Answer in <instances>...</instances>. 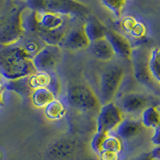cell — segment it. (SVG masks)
<instances>
[{
    "instance_id": "1",
    "label": "cell",
    "mask_w": 160,
    "mask_h": 160,
    "mask_svg": "<svg viewBox=\"0 0 160 160\" xmlns=\"http://www.w3.org/2000/svg\"><path fill=\"white\" fill-rule=\"evenodd\" d=\"M35 72L32 59L19 45L0 47V74L5 81L26 77Z\"/></svg>"
},
{
    "instance_id": "2",
    "label": "cell",
    "mask_w": 160,
    "mask_h": 160,
    "mask_svg": "<svg viewBox=\"0 0 160 160\" xmlns=\"http://www.w3.org/2000/svg\"><path fill=\"white\" fill-rule=\"evenodd\" d=\"M73 19L60 14L37 12L38 30L36 35L46 45L61 46L66 34L71 29L70 24Z\"/></svg>"
},
{
    "instance_id": "3",
    "label": "cell",
    "mask_w": 160,
    "mask_h": 160,
    "mask_svg": "<svg viewBox=\"0 0 160 160\" xmlns=\"http://www.w3.org/2000/svg\"><path fill=\"white\" fill-rule=\"evenodd\" d=\"M27 8L37 12H49L71 18H86L90 14L87 5L78 0H24Z\"/></svg>"
},
{
    "instance_id": "4",
    "label": "cell",
    "mask_w": 160,
    "mask_h": 160,
    "mask_svg": "<svg viewBox=\"0 0 160 160\" xmlns=\"http://www.w3.org/2000/svg\"><path fill=\"white\" fill-rule=\"evenodd\" d=\"M66 102L70 107L80 112L99 111L101 107L99 97L92 88L84 83H73L69 85L66 92Z\"/></svg>"
},
{
    "instance_id": "5",
    "label": "cell",
    "mask_w": 160,
    "mask_h": 160,
    "mask_svg": "<svg viewBox=\"0 0 160 160\" xmlns=\"http://www.w3.org/2000/svg\"><path fill=\"white\" fill-rule=\"evenodd\" d=\"M125 77V71L118 64H111L105 67L99 78V100L101 105L113 102V99Z\"/></svg>"
},
{
    "instance_id": "6",
    "label": "cell",
    "mask_w": 160,
    "mask_h": 160,
    "mask_svg": "<svg viewBox=\"0 0 160 160\" xmlns=\"http://www.w3.org/2000/svg\"><path fill=\"white\" fill-rule=\"evenodd\" d=\"M25 4L14 7L12 10L0 16V47L17 44L24 34L21 25V13Z\"/></svg>"
},
{
    "instance_id": "7",
    "label": "cell",
    "mask_w": 160,
    "mask_h": 160,
    "mask_svg": "<svg viewBox=\"0 0 160 160\" xmlns=\"http://www.w3.org/2000/svg\"><path fill=\"white\" fill-rule=\"evenodd\" d=\"M124 118V112L114 102L101 105L96 117V131L107 133L115 131Z\"/></svg>"
},
{
    "instance_id": "8",
    "label": "cell",
    "mask_w": 160,
    "mask_h": 160,
    "mask_svg": "<svg viewBox=\"0 0 160 160\" xmlns=\"http://www.w3.org/2000/svg\"><path fill=\"white\" fill-rule=\"evenodd\" d=\"M149 53L150 50L144 47L135 48L132 52L131 61L135 79L145 86L153 88L155 81L149 70Z\"/></svg>"
},
{
    "instance_id": "9",
    "label": "cell",
    "mask_w": 160,
    "mask_h": 160,
    "mask_svg": "<svg viewBox=\"0 0 160 160\" xmlns=\"http://www.w3.org/2000/svg\"><path fill=\"white\" fill-rule=\"evenodd\" d=\"M61 47L56 45H44L42 49L32 58L36 71H53L61 59Z\"/></svg>"
},
{
    "instance_id": "10",
    "label": "cell",
    "mask_w": 160,
    "mask_h": 160,
    "mask_svg": "<svg viewBox=\"0 0 160 160\" xmlns=\"http://www.w3.org/2000/svg\"><path fill=\"white\" fill-rule=\"evenodd\" d=\"M78 143L75 139L64 137L56 140L48 148L49 160H73L77 152Z\"/></svg>"
},
{
    "instance_id": "11",
    "label": "cell",
    "mask_w": 160,
    "mask_h": 160,
    "mask_svg": "<svg viewBox=\"0 0 160 160\" xmlns=\"http://www.w3.org/2000/svg\"><path fill=\"white\" fill-rule=\"evenodd\" d=\"M105 38L108 40V42L111 45L115 56H118L122 59L131 60L133 47L130 41L124 35L115 31L113 29L107 28Z\"/></svg>"
},
{
    "instance_id": "12",
    "label": "cell",
    "mask_w": 160,
    "mask_h": 160,
    "mask_svg": "<svg viewBox=\"0 0 160 160\" xmlns=\"http://www.w3.org/2000/svg\"><path fill=\"white\" fill-rule=\"evenodd\" d=\"M148 96L141 93H127L120 99V108L123 112L127 113H141L143 110L150 106Z\"/></svg>"
},
{
    "instance_id": "13",
    "label": "cell",
    "mask_w": 160,
    "mask_h": 160,
    "mask_svg": "<svg viewBox=\"0 0 160 160\" xmlns=\"http://www.w3.org/2000/svg\"><path fill=\"white\" fill-rule=\"evenodd\" d=\"M89 45L90 41L83 30V25L81 27H74L70 29L61 43L62 47L72 51L87 49Z\"/></svg>"
},
{
    "instance_id": "14",
    "label": "cell",
    "mask_w": 160,
    "mask_h": 160,
    "mask_svg": "<svg viewBox=\"0 0 160 160\" xmlns=\"http://www.w3.org/2000/svg\"><path fill=\"white\" fill-rule=\"evenodd\" d=\"M83 30L85 34H86L87 38L89 39L90 43H91L94 41H97L99 39L105 38L107 28L104 26V24L96 16L89 14L85 18Z\"/></svg>"
},
{
    "instance_id": "15",
    "label": "cell",
    "mask_w": 160,
    "mask_h": 160,
    "mask_svg": "<svg viewBox=\"0 0 160 160\" xmlns=\"http://www.w3.org/2000/svg\"><path fill=\"white\" fill-rule=\"evenodd\" d=\"M88 49L89 52L91 53V55L95 59L102 62L111 61L115 56V53L111 45H110L106 38H102L97 40V41L91 42Z\"/></svg>"
},
{
    "instance_id": "16",
    "label": "cell",
    "mask_w": 160,
    "mask_h": 160,
    "mask_svg": "<svg viewBox=\"0 0 160 160\" xmlns=\"http://www.w3.org/2000/svg\"><path fill=\"white\" fill-rule=\"evenodd\" d=\"M17 45H19L22 48V50L27 54L29 58H33L45 44L41 39H40L36 34L31 33H25L22 35V37L20 38Z\"/></svg>"
},
{
    "instance_id": "17",
    "label": "cell",
    "mask_w": 160,
    "mask_h": 160,
    "mask_svg": "<svg viewBox=\"0 0 160 160\" xmlns=\"http://www.w3.org/2000/svg\"><path fill=\"white\" fill-rule=\"evenodd\" d=\"M143 125L141 121H137L134 119L124 118V120L119 124V126L115 129L116 135L122 140H128L135 137L142 131Z\"/></svg>"
},
{
    "instance_id": "18",
    "label": "cell",
    "mask_w": 160,
    "mask_h": 160,
    "mask_svg": "<svg viewBox=\"0 0 160 160\" xmlns=\"http://www.w3.org/2000/svg\"><path fill=\"white\" fill-rule=\"evenodd\" d=\"M44 115L50 121H58L66 115L67 109L65 104L59 99H54L53 101L46 105L44 108Z\"/></svg>"
},
{
    "instance_id": "19",
    "label": "cell",
    "mask_w": 160,
    "mask_h": 160,
    "mask_svg": "<svg viewBox=\"0 0 160 160\" xmlns=\"http://www.w3.org/2000/svg\"><path fill=\"white\" fill-rule=\"evenodd\" d=\"M141 123L145 128H156L160 125V110L158 105H150L141 112Z\"/></svg>"
},
{
    "instance_id": "20",
    "label": "cell",
    "mask_w": 160,
    "mask_h": 160,
    "mask_svg": "<svg viewBox=\"0 0 160 160\" xmlns=\"http://www.w3.org/2000/svg\"><path fill=\"white\" fill-rule=\"evenodd\" d=\"M21 25L25 33L36 34L38 30L37 11L24 7L21 13Z\"/></svg>"
},
{
    "instance_id": "21",
    "label": "cell",
    "mask_w": 160,
    "mask_h": 160,
    "mask_svg": "<svg viewBox=\"0 0 160 160\" xmlns=\"http://www.w3.org/2000/svg\"><path fill=\"white\" fill-rule=\"evenodd\" d=\"M54 99H56L54 94L48 88L45 87L34 90L31 96H30V100H31L32 104L37 108H44L46 105L53 101Z\"/></svg>"
},
{
    "instance_id": "22",
    "label": "cell",
    "mask_w": 160,
    "mask_h": 160,
    "mask_svg": "<svg viewBox=\"0 0 160 160\" xmlns=\"http://www.w3.org/2000/svg\"><path fill=\"white\" fill-rule=\"evenodd\" d=\"M149 70L155 83L160 86V47H153L150 50Z\"/></svg>"
},
{
    "instance_id": "23",
    "label": "cell",
    "mask_w": 160,
    "mask_h": 160,
    "mask_svg": "<svg viewBox=\"0 0 160 160\" xmlns=\"http://www.w3.org/2000/svg\"><path fill=\"white\" fill-rule=\"evenodd\" d=\"M124 29L134 37H142L146 34V27L141 22L136 21L134 18L128 17L123 22Z\"/></svg>"
},
{
    "instance_id": "24",
    "label": "cell",
    "mask_w": 160,
    "mask_h": 160,
    "mask_svg": "<svg viewBox=\"0 0 160 160\" xmlns=\"http://www.w3.org/2000/svg\"><path fill=\"white\" fill-rule=\"evenodd\" d=\"M103 150H109V151H113L120 154L123 151V140L119 136H117L116 134L112 135L109 133L104 142Z\"/></svg>"
},
{
    "instance_id": "25",
    "label": "cell",
    "mask_w": 160,
    "mask_h": 160,
    "mask_svg": "<svg viewBox=\"0 0 160 160\" xmlns=\"http://www.w3.org/2000/svg\"><path fill=\"white\" fill-rule=\"evenodd\" d=\"M109 133L107 132H101V131H96L93 135V137L90 142V147H91L92 151L96 154H99L103 150L104 142L106 140Z\"/></svg>"
},
{
    "instance_id": "26",
    "label": "cell",
    "mask_w": 160,
    "mask_h": 160,
    "mask_svg": "<svg viewBox=\"0 0 160 160\" xmlns=\"http://www.w3.org/2000/svg\"><path fill=\"white\" fill-rule=\"evenodd\" d=\"M127 0H101L102 4L110 10L116 17L121 16V13L126 5Z\"/></svg>"
},
{
    "instance_id": "27",
    "label": "cell",
    "mask_w": 160,
    "mask_h": 160,
    "mask_svg": "<svg viewBox=\"0 0 160 160\" xmlns=\"http://www.w3.org/2000/svg\"><path fill=\"white\" fill-rule=\"evenodd\" d=\"M97 155L99 160H119V156H120L119 153L109 151V150H102Z\"/></svg>"
},
{
    "instance_id": "28",
    "label": "cell",
    "mask_w": 160,
    "mask_h": 160,
    "mask_svg": "<svg viewBox=\"0 0 160 160\" xmlns=\"http://www.w3.org/2000/svg\"><path fill=\"white\" fill-rule=\"evenodd\" d=\"M151 142L154 146H160V125L153 129Z\"/></svg>"
},
{
    "instance_id": "29",
    "label": "cell",
    "mask_w": 160,
    "mask_h": 160,
    "mask_svg": "<svg viewBox=\"0 0 160 160\" xmlns=\"http://www.w3.org/2000/svg\"><path fill=\"white\" fill-rule=\"evenodd\" d=\"M133 160H155L150 152H143L141 154L137 155Z\"/></svg>"
},
{
    "instance_id": "30",
    "label": "cell",
    "mask_w": 160,
    "mask_h": 160,
    "mask_svg": "<svg viewBox=\"0 0 160 160\" xmlns=\"http://www.w3.org/2000/svg\"><path fill=\"white\" fill-rule=\"evenodd\" d=\"M150 153H151L152 157L155 159V160H160V146H155L151 151H150Z\"/></svg>"
},
{
    "instance_id": "31",
    "label": "cell",
    "mask_w": 160,
    "mask_h": 160,
    "mask_svg": "<svg viewBox=\"0 0 160 160\" xmlns=\"http://www.w3.org/2000/svg\"><path fill=\"white\" fill-rule=\"evenodd\" d=\"M4 87H3V82H0V106L3 105V91H4Z\"/></svg>"
},
{
    "instance_id": "32",
    "label": "cell",
    "mask_w": 160,
    "mask_h": 160,
    "mask_svg": "<svg viewBox=\"0 0 160 160\" xmlns=\"http://www.w3.org/2000/svg\"><path fill=\"white\" fill-rule=\"evenodd\" d=\"M2 79H3V78H2V76H1V74H0V82H2V81H1Z\"/></svg>"
},
{
    "instance_id": "33",
    "label": "cell",
    "mask_w": 160,
    "mask_h": 160,
    "mask_svg": "<svg viewBox=\"0 0 160 160\" xmlns=\"http://www.w3.org/2000/svg\"><path fill=\"white\" fill-rule=\"evenodd\" d=\"M9 1H12V0H7V2H9Z\"/></svg>"
},
{
    "instance_id": "34",
    "label": "cell",
    "mask_w": 160,
    "mask_h": 160,
    "mask_svg": "<svg viewBox=\"0 0 160 160\" xmlns=\"http://www.w3.org/2000/svg\"><path fill=\"white\" fill-rule=\"evenodd\" d=\"M158 106H159V107H160V104H159V105H158Z\"/></svg>"
},
{
    "instance_id": "35",
    "label": "cell",
    "mask_w": 160,
    "mask_h": 160,
    "mask_svg": "<svg viewBox=\"0 0 160 160\" xmlns=\"http://www.w3.org/2000/svg\"><path fill=\"white\" fill-rule=\"evenodd\" d=\"M158 107H159V106H158ZM159 110H160V107H159Z\"/></svg>"
}]
</instances>
